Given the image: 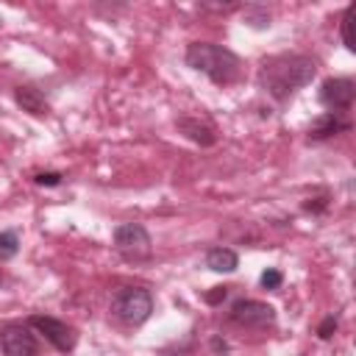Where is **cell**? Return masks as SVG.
I'll return each mask as SVG.
<instances>
[{"mask_svg": "<svg viewBox=\"0 0 356 356\" xmlns=\"http://www.w3.org/2000/svg\"><path fill=\"white\" fill-rule=\"evenodd\" d=\"M228 320L239 328H253V331H264L275 325V309L270 303L261 300H236L228 312Z\"/></svg>", "mask_w": 356, "mask_h": 356, "instance_id": "6", "label": "cell"}, {"mask_svg": "<svg viewBox=\"0 0 356 356\" xmlns=\"http://www.w3.org/2000/svg\"><path fill=\"white\" fill-rule=\"evenodd\" d=\"M203 11H220V14H228V11H236L239 6L236 3H225V6H200Z\"/></svg>", "mask_w": 356, "mask_h": 356, "instance_id": "21", "label": "cell"}, {"mask_svg": "<svg viewBox=\"0 0 356 356\" xmlns=\"http://www.w3.org/2000/svg\"><path fill=\"white\" fill-rule=\"evenodd\" d=\"M111 312L122 325H142L153 314V295L145 286H122L111 298Z\"/></svg>", "mask_w": 356, "mask_h": 356, "instance_id": "3", "label": "cell"}, {"mask_svg": "<svg viewBox=\"0 0 356 356\" xmlns=\"http://www.w3.org/2000/svg\"><path fill=\"white\" fill-rule=\"evenodd\" d=\"M0 345L6 356H36L39 353L36 334L28 323H8L0 331Z\"/></svg>", "mask_w": 356, "mask_h": 356, "instance_id": "8", "label": "cell"}, {"mask_svg": "<svg viewBox=\"0 0 356 356\" xmlns=\"http://www.w3.org/2000/svg\"><path fill=\"white\" fill-rule=\"evenodd\" d=\"M317 72L312 56L303 53H278L270 56L259 70V86L278 103H286L298 89L309 86Z\"/></svg>", "mask_w": 356, "mask_h": 356, "instance_id": "1", "label": "cell"}, {"mask_svg": "<svg viewBox=\"0 0 356 356\" xmlns=\"http://www.w3.org/2000/svg\"><path fill=\"white\" fill-rule=\"evenodd\" d=\"M186 67L195 72H203L217 86H231L242 78V61L234 50L214 44V42H192L184 53Z\"/></svg>", "mask_w": 356, "mask_h": 356, "instance_id": "2", "label": "cell"}, {"mask_svg": "<svg viewBox=\"0 0 356 356\" xmlns=\"http://www.w3.org/2000/svg\"><path fill=\"white\" fill-rule=\"evenodd\" d=\"M337 325H339V320H337L334 314H328V317L317 325V337H320V339H331V337H334V331H337Z\"/></svg>", "mask_w": 356, "mask_h": 356, "instance_id": "18", "label": "cell"}, {"mask_svg": "<svg viewBox=\"0 0 356 356\" xmlns=\"http://www.w3.org/2000/svg\"><path fill=\"white\" fill-rule=\"evenodd\" d=\"M25 323H28L36 334H42L58 353H70V350L75 348V342H78L75 328H72L70 323L58 320V317H50V314H31Z\"/></svg>", "mask_w": 356, "mask_h": 356, "instance_id": "5", "label": "cell"}, {"mask_svg": "<svg viewBox=\"0 0 356 356\" xmlns=\"http://www.w3.org/2000/svg\"><path fill=\"white\" fill-rule=\"evenodd\" d=\"M317 100L331 114L350 111L353 108V100H356V83L350 78H328V81H323V86L317 92Z\"/></svg>", "mask_w": 356, "mask_h": 356, "instance_id": "7", "label": "cell"}, {"mask_svg": "<svg viewBox=\"0 0 356 356\" xmlns=\"http://www.w3.org/2000/svg\"><path fill=\"white\" fill-rule=\"evenodd\" d=\"M0 284H3V275H0Z\"/></svg>", "mask_w": 356, "mask_h": 356, "instance_id": "22", "label": "cell"}, {"mask_svg": "<svg viewBox=\"0 0 356 356\" xmlns=\"http://www.w3.org/2000/svg\"><path fill=\"white\" fill-rule=\"evenodd\" d=\"M348 128H350L348 120H342L339 114L323 111V114L314 117V122L309 125V139L323 142V139H331V136H337V134H342V131H348Z\"/></svg>", "mask_w": 356, "mask_h": 356, "instance_id": "10", "label": "cell"}, {"mask_svg": "<svg viewBox=\"0 0 356 356\" xmlns=\"http://www.w3.org/2000/svg\"><path fill=\"white\" fill-rule=\"evenodd\" d=\"M14 100H17V106H19L22 111H28V114H33V117H44V114L50 111L47 97H44L36 86H31V83L17 86V89H14Z\"/></svg>", "mask_w": 356, "mask_h": 356, "instance_id": "11", "label": "cell"}, {"mask_svg": "<svg viewBox=\"0 0 356 356\" xmlns=\"http://www.w3.org/2000/svg\"><path fill=\"white\" fill-rule=\"evenodd\" d=\"M303 209H306V211H312V214L325 211V209H328V195H323V197H309V200L303 203Z\"/></svg>", "mask_w": 356, "mask_h": 356, "instance_id": "20", "label": "cell"}, {"mask_svg": "<svg viewBox=\"0 0 356 356\" xmlns=\"http://www.w3.org/2000/svg\"><path fill=\"white\" fill-rule=\"evenodd\" d=\"M19 250V236L17 231H0V261L14 259Z\"/></svg>", "mask_w": 356, "mask_h": 356, "instance_id": "13", "label": "cell"}, {"mask_svg": "<svg viewBox=\"0 0 356 356\" xmlns=\"http://www.w3.org/2000/svg\"><path fill=\"white\" fill-rule=\"evenodd\" d=\"M206 267L211 273H234L239 267V256H236V250L217 245V248L206 250Z\"/></svg>", "mask_w": 356, "mask_h": 356, "instance_id": "12", "label": "cell"}, {"mask_svg": "<svg viewBox=\"0 0 356 356\" xmlns=\"http://www.w3.org/2000/svg\"><path fill=\"white\" fill-rule=\"evenodd\" d=\"M225 298H228V286H211L209 292H203V300L209 306H220Z\"/></svg>", "mask_w": 356, "mask_h": 356, "instance_id": "17", "label": "cell"}, {"mask_svg": "<svg viewBox=\"0 0 356 356\" xmlns=\"http://www.w3.org/2000/svg\"><path fill=\"white\" fill-rule=\"evenodd\" d=\"M114 250L125 261H145L153 253V239L142 222H120L114 228Z\"/></svg>", "mask_w": 356, "mask_h": 356, "instance_id": "4", "label": "cell"}, {"mask_svg": "<svg viewBox=\"0 0 356 356\" xmlns=\"http://www.w3.org/2000/svg\"><path fill=\"white\" fill-rule=\"evenodd\" d=\"M61 178H64L61 172H36V178H33V181H36L39 186H58V184H61Z\"/></svg>", "mask_w": 356, "mask_h": 356, "instance_id": "19", "label": "cell"}, {"mask_svg": "<svg viewBox=\"0 0 356 356\" xmlns=\"http://www.w3.org/2000/svg\"><path fill=\"white\" fill-rule=\"evenodd\" d=\"M259 284H261L264 289H278V286L284 284V273H281V270H275V267H267V270L261 273Z\"/></svg>", "mask_w": 356, "mask_h": 356, "instance_id": "16", "label": "cell"}, {"mask_svg": "<svg viewBox=\"0 0 356 356\" xmlns=\"http://www.w3.org/2000/svg\"><path fill=\"white\" fill-rule=\"evenodd\" d=\"M353 11H356V6H348L345 8V14H342V22H339V36H342V44H345V50H356V44H353V36H350V25H353Z\"/></svg>", "mask_w": 356, "mask_h": 356, "instance_id": "15", "label": "cell"}, {"mask_svg": "<svg viewBox=\"0 0 356 356\" xmlns=\"http://www.w3.org/2000/svg\"><path fill=\"white\" fill-rule=\"evenodd\" d=\"M178 131H181L186 139H192L195 145H200V147H211V145L217 142L214 125H211L209 120H200V117H181V120H178Z\"/></svg>", "mask_w": 356, "mask_h": 356, "instance_id": "9", "label": "cell"}, {"mask_svg": "<svg viewBox=\"0 0 356 356\" xmlns=\"http://www.w3.org/2000/svg\"><path fill=\"white\" fill-rule=\"evenodd\" d=\"M245 22L256 31H264V28H270V11L259 8V6H250V8H245Z\"/></svg>", "mask_w": 356, "mask_h": 356, "instance_id": "14", "label": "cell"}]
</instances>
